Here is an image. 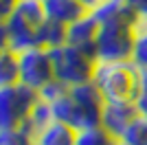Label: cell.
Wrapping results in <instances>:
<instances>
[{
  "instance_id": "obj_1",
  "label": "cell",
  "mask_w": 147,
  "mask_h": 145,
  "mask_svg": "<svg viewBox=\"0 0 147 145\" xmlns=\"http://www.w3.org/2000/svg\"><path fill=\"white\" fill-rule=\"evenodd\" d=\"M37 95L51 108V112L57 121L70 125L77 132L86 130V127H94L101 121L103 97L94 88L92 81L68 88V86L53 79Z\"/></svg>"
},
{
  "instance_id": "obj_2",
  "label": "cell",
  "mask_w": 147,
  "mask_h": 145,
  "mask_svg": "<svg viewBox=\"0 0 147 145\" xmlns=\"http://www.w3.org/2000/svg\"><path fill=\"white\" fill-rule=\"evenodd\" d=\"M46 20L42 2L35 0H16V5L0 16V37L2 48L11 53H22L37 46V29Z\"/></svg>"
},
{
  "instance_id": "obj_3",
  "label": "cell",
  "mask_w": 147,
  "mask_h": 145,
  "mask_svg": "<svg viewBox=\"0 0 147 145\" xmlns=\"http://www.w3.org/2000/svg\"><path fill=\"white\" fill-rule=\"evenodd\" d=\"M138 68L132 60L97 62L92 70V84L101 92L103 101H132Z\"/></svg>"
},
{
  "instance_id": "obj_4",
  "label": "cell",
  "mask_w": 147,
  "mask_h": 145,
  "mask_svg": "<svg viewBox=\"0 0 147 145\" xmlns=\"http://www.w3.org/2000/svg\"><path fill=\"white\" fill-rule=\"evenodd\" d=\"M132 20H134V16H117V18L108 20H97L99 31H97V42H94V60L117 62L132 57V46H134Z\"/></svg>"
},
{
  "instance_id": "obj_5",
  "label": "cell",
  "mask_w": 147,
  "mask_h": 145,
  "mask_svg": "<svg viewBox=\"0 0 147 145\" xmlns=\"http://www.w3.org/2000/svg\"><path fill=\"white\" fill-rule=\"evenodd\" d=\"M51 53V62H53V77L55 81L73 88V86L86 84L92 79V70L97 60L86 51L70 46V44H61L49 51Z\"/></svg>"
},
{
  "instance_id": "obj_6",
  "label": "cell",
  "mask_w": 147,
  "mask_h": 145,
  "mask_svg": "<svg viewBox=\"0 0 147 145\" xmlns=\"http://www.w3.org/2000/svg\"><path fill=\"white\" fill-rule=\"evenodd\" d=\"M37 99L40 95L20 81L0 86V130L22 125Z\"/></svg>"
},
{
  "instance_id": "obj_7",
  "label": "cell",
  "mask_w": 147,
  "mask_h": 145,
  "mask_svg": "<svg viewBox=\"0 0 147 145\" xmlns=\"http://www.w3.org/2000/svg\"><path fill=\"white\" fill-rule=\"evenodd\" d=\"M18 55V81L26 88L40 92L46 84L53 81V62H51L49 48L31 46Z\"/></svg>"
},
{
  "instance_id": "obj_8",
  "label": "cell",
  "mask_w": 147,
  "mask_h": 145,
  "mask_svg": "<svg viewBox=\"0 0 147 145\" xmlns=\"http://www.w3.org/2000/svg\"><path fill=\"white\" fill-rule=\"evenodd\" d=\"M134 117H136V110L132 106V101H103L99 125L108 134H112L117 141H121L127 132L129 123L134 121Z\"/></svg>"
},
{
  "instance_id": "obj_9",
  "label": "cell",
  "mask_w": 147,
  "mask_h": 145,
  "mask_svg": "<svg viewBox=\"0 0 147 145\" xmlns=\"http://www.w3.org/2000/svg\"><path fill=\"white\" fill-rule=\"evenodd\" d=\"M97 31H99V22L90 11L86 16H81L79 20H75L73 24L66 26V44L86 51L94 57V42H97Z\"/></svg>"
},
{
  "instance_id": "obj_10",
  "label": "cell",
  "mask_w": 147,
  "mask_h": 145,
  "mask_svg": "<svg viewBox=\"0 0 147 145\" xmlns=\"http://www.w3.org/2000/svg\"><path fill=\"white\" fill-rule=\"evenodd\" d=\"M44 7V16L49 20H55V22L64 24H73L75 20H79L81 16H86L88 9L81 5L79 0H46L42 2Z\"/></svg>"
},
{
  "instance_id": "obj_11",
  "label": "cell",
  "mask_w": 147,
  "mask_h": 145,
  "mask_svg": "<svg viewBox=\"0 0 147 145\" xmlns=\"http://www.w3.org/2000/svg\"><path fill=\"white\" fill-rule=\"evenodd\" d=\"M75 136H77V130L55 119L35 134L33 145H75Z\"/></svg>"
},
{
  "instance_id": "obj_12",
  "label": "cell",
  "mask_w": 147,
  "mask_h": 145,
  "mask_svg": "<svg viewBox=\"0 0 147 145\" xmlns=\"http://www.w3.org/2000/svg\"><path fill=\"white\" fill-rule=\"evenodd\" d=\"M132 33H134V46L129 60L136 64V68L147 70V16H134Z\"/></svg>"
},
{
  "instance_id": "obj_13",
  "label": "cell",
  "mask_w": 147,
  "mask_h": 145,
  "mask_svg": "<svg viewBox=\"0 0 147 145\" xmlns=\"http://www.w3.org/2000/svg\"><path fill=\"white\" fill-rule=\"evenodd\" d=\"M66 42V26L55 20H44L37 29V46L42 48H55V46H61Z\"/></svg>"
},
{
  "instance_id": "obj_14",
  "label": "cell",
  "mask_w": 147,
  "mask_h": 145,
  "mask_svg": "<svg viewBox=\"0 0 147 145\" xmlns=\"http://www.w3.org/2000/svg\"><path fill=\"white\" fill-rule=\"evenodd\" d=\"M75 145H117V139L108 134L101 125L79 130L75 136Z\"/></svg>"
},
{
  "instance_id": "obj_15",
  "label": "cell",
  "mask_w": 147,
  "mask_h": 145,
  "mask_svg": "<svg viewBox=\"0 0 147 145\" xmlns=\"http://www.w3.org/2000/svg\"><path fill=\"white\" fill-rule=\"evenodd\" d=\"M18 81V55L2 48L0 53V86Z\"/></svg>"
},
{
  "instance_id": "obj_16",
  "label": "cell",
  "mask_w": 147,
  "mask_h": 145,
  "mask_svg": "<svg viewBox=\"0 0 147 145\" xmlns=\"http://www.w3.org/2000/svg\"><path fill=\"white\" fill-rule=\"evenodd\" d=\"M121 141H127L129 145H147V115H136Z\"/></svg>"
},
{
  "instance_id": "obj_17",
  "label": "cell",
  "mask_w": 147,
  "mask_h": 145,
  "mask_svg": "<svg viewBox=\"0 0 147 145\" xmlns=\"http://www.w3.org/2000/svg\"><path fill=\"white\" fill-rule=\"evenodd\" d=\"M132 106H134L136 115H147V70H143V68H138L134 95H132Z\"/></svg>"
},
{
  "instance_id": "obj_18",
  "label": "cell",
  "mask_w": 147,
  "mask_h": 145,
  "mask_svg": "<svg viewBox=\"0 0 147 145\" xmlns=\"http://www.w3.org/2000/svg\"><path fill=\"white\" fill-rule=\"evenodd\" d=\"M0 145H33V141L22 125H16L0 130Z\"/></svg>"
},
{
  "instance_id": "obj_19",
  "label": "cell",
  "mask_w": 147,
  "mask_h": 145,
  "mask_svg": "<svg viewBox=\"0 0 147 145\" xmlns=\"http://www.w3.org/2000/svg\"><path fill=\"white\" fill-rule=\"evenodd\" d=\"M134 16H147V0H127Z\"/></svg>"
},
{
  "instance_id": "obj_20",
  "label": "cell",
  "mask_w": 147,
  "mask_h": 145,
  "mask_svg": "<svg viewBox=\"0 0 147 145\" xmlns=\"http://www.w3.org/2000/svg\"><path fill=\"white\" fill-rule=\"evenodd\" d=\"M79 2H81V5H84V7H86L88 11H90V9H92V7H94V5H97L99 0H79Z\"/></svg>"
},
{
  "instance_id": "obj_21",
  "label": "cell",
  "mask_w": 147,
  "mask_h": 145,
  "mask_svg": "<svg viewBox=\"0 0 147 145\" xmlns=\"http://www.w3.org/2000/svg\"><path fill=\"white\" fill-rule=\"evenodd\" d=\"M117 145H129L127 141H117Z\"/></svg>"
},
{
  "instance_id": "obj_22",
  "label": "cell",
  "mask_w": 147,
  "mask_h": 145,
  "mask_svg": "<svg viewBox=\"0 0 147 145\" xmlns=\"http://www.w3.org/2000/svg\"><path fill=\"white\" fill-rule=\"evenodd\" d=\"M35 2H46V0H35Z\"/></svg>"
}]
</instances>
